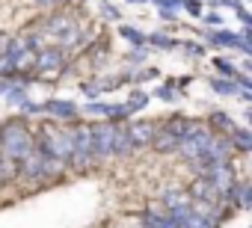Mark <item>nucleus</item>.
I'll return each mask as SVG.
<instances>
[{"instance_id":"nucleus-1","label":"nucleus","mask_w":252,"mask_h":228,"mask_svg":"<svg viewBox=\"0 0 252 228\" xmlns=\"http://www.w3.org/2000/svg\"><path fill=\"white\" fill-rule=\"evenodd\" d=\"M0 148H3V160L24 163V157L33 151V140H30V134L21 122H9L0 131Z\"/></svg>"},{"instance_id":"nucleus-2","label":"nucleus","mask_w":252,"mask_h":228,"mask_svg":"<svg viewBox=\"0 0 252 228\" xmlns=\"http://www.w3.org/2000/svg\"><path fill=\"white\" fill-rule=\"evenodd\" d=\"M39 148L48 151L51 157H57L60 163H65V160L74 157V134H68L63 128H54V125H42V131H39Z\"/></svg>"},{"instance_id":"nucleus-3","label":"nucleus","mask_w":252,"mask_h":228,"mask_svg":"<svg viewBox=\"0 0 252 228\" xmlns=\"http://www.w3.org/2000/svg\"><path fill=\"white\" fill-rule=\"evenodd\" d=\"M63 169V163L57 160V157H51L48 151H42V148H33L27 157H24V163H21V172L30 178V181H42V178H54L57 172Z\"/></svg>"},{"instance_id":"nucleus-4","label":"nucleus","mask_w":252,"mask_h":228,"mask_svg":"<svg viewBox=\"0 0 252 228\" xmlns=\"http://www.w3.org/2000/svg\"><path fill=\"white\" fill-rule=\"evenodd\" d=\"M214 142H217V137H214V134H211V131H208V128L202 125V128H199L196 134H190L187 140H181V148H178V151H181V154H184V157H187V160L193 163V160L205 157V154H208V151L214 148Z\"/></svg>"},{"instance_id":"nucleus-5","label":"nucleus","mask_w":252,"mask_h":228,"mask_svg":"<svg viewBox=\"0 0 252 228\" xmlns=\"http://www.w3.org/2000/svg\"><path fill=\"white\" fill-rule=\"evenodd\" d=\"M119 134H122V128H116V125H110V122H101V125H95V128H92L95 154H98V157H110V154H116Z\"/></svg>"},{"instance_id":"nucleus-6","label":"nucleus","mask_w":252,"mask_h":228,"mask_svg":"<svg viewBox=\"0 0 252 228\" xmlns=\"http://www.w3.org/2000/svg\"><path fill=\"white\" fill-rule=\"evenodd\" d=\"M92 157H98L95 154V140H92V128H77L74 131V166L77 169H83V166H89L92 163Z\"/></svg>"},{"instance_id":"nucleus-7","label":"nucleus","mask_w":252,"mask_h":228,"mask_svg":"<svg viewBox=\"0 0 252 228\" xmlns=\"http://www.w3.org/2000/svg\"><path fill=\"white\" fill-rule=\"evenodd\" d=\"M39 74L42 77H57V74H63L65 71V57H63V51L60 48H42L39 51Z\"/></svg>"},{"instance_id":"nucleus-8","label":"nucleus","mask_w":252,"mask_h":228,"mask_svg":"<svg viewBox=\"0 0 252 228\" xmlns=\"http://www.w3.org/2000/svg\"><path fill=\"white\" fill-rule=\"evenodd\" d=\"M190 196L193 199H199V201H211V204H220L228 193L222 190V187H217L211 178H199L193 187H190Z\"/></svg>"},{"instance_id":"nucleus-9","label":"nucleus","mask_w":252,"mask_h":228,"mask_svg":"<svg viewBox=\"0 0 252 228\" xmlns=\"http://www.w3.org/2000/svg\"><path fill=\"white\" fill-rule=\"evenodd\" d=\"M143 225H146V228H181V225L172 219V213H169L166 207H149V210L143 213Z\"/></svg>"},{"instance_id":"nucleus-10","label":"nucleus","mask_w":252,"mask_h":228,"mask_svg":"<svg viewBox=\"0 0 252 228\" xmlns=\"http://www.w3.org/2000/svg\"><path fill=\"white\" fill-rule=\"evenodd\" d=\"M128 137H131L134 148H140V145H152L155 137H158V128H155L152 122H134V125L128 128Z\"/></svg>"},{"instance_id":"nucleus-11","label":"nucleus","mask_w":252,"mask_h":228,"mask_svg":"<svg viewBox=\"0 0 252 228\" xmlns=\"http://www.w3.org/2000/svg\"><path fill=\"white\" fill-rule=\"evenodd\" d=\"M199 128H202L199 122H193V119H184V116H175L172 122H166V131H169V134H175L178 140H187V137H190V134H196Z\"/></svg>"},{"instance_id":"nucleus-12","label":"nucleus","mask_w":252,"mask_h":228,"mask_svg":"<svg viewBox=\"0 0 252 228\" xmlns=\"http://www.w3.org/2000/svg\"><path fill=\"white\" fill-rule=\"evenodd\" d=\"M152 145H155L160 154H169V151H178V148H181V140L163 128V131H158V137H155V142H152Z\"/></svg>"},{"instance_id":"nucleus-13","label":"nucleus","mask_w":252,"mask_h":228,"mask_svg":"<svg viewBox=\"0 0 252 228\" xmlns=\"http://www.w3.org/2000/svg\"><path fill=\"white\" fill-rule=\"evenodd\" d=\"M45 110L51 113L54 119H60V122H63V119H74V116H77V107H74V104H68V101H48V104H45Z\"/></svg>"},{"instance_id":"nucleus-14","label":"nucleus","mask_w":252,"mask_h":228,"mask_svg":"<svg viewBox=\"0 0 252 228\" xmlns=\"http://www.w3.org/2000/svg\"><path fill=\"white\" fill-rule=\"evenodd\" d=\"M228 196H231V201L240 204V207H249V204H252V187H249V184H237V187H231Z\"/></svg>"},{"instance_id":"nucleus-15","label":"nucleus","mask_w":252,"mask_h":228,"mask_svg":"<svg viewBox=\"0 0 252 228\" xmlns=\"http://www.w3.org/2000/svg\"><path fill=\"white\" fill-rule=\"evenodd\" d=\"M211 125H214L217 131H225V134H234V131H237L234 122L225 116V113H214V116H211Z\"/></svg>"},{"instance_id":"nucleus-16","label":"nucleus","mask_w":252,"mask_h":228,"mask_svg":"<svg viewBox=\"0 0 252 228\" xmlns=\"http://www.w3.org/2000/svg\"><path fill=\"white\" fill-rule=\"evenodd\" d=\"M234 148L252 151V134H249V131H234Z\"/></svg>"},{"instance_id":"nucleus-17","label":"nucleus","mask_w":252,"mask_h":228,"mask_svg":"<svg viewBox=\"0 0 252 228\" xmlns=\"http://www.w3.org/2000/svg\"><path fill=\"white\" fill-rule=\"evenodd\" d=\"M0 74H15V57L9 51L0 54Z\"/></svg>"},{"instance_id":"nucleus-18","label":"nucleus","mask_w":252,"mask_h":228,"mask_svg":"<svg viewBox=\"0 0 252 228\" xmlns=\"http://www.w3.org/2000/svg\"><path fill=\"white\" fill-rule=\"evenodd\" d=\"M214 42L217 45H225V48H240L243 42L237 39V36H231V33H214Z\"/></svg>"},{"instance_id":"nucleus-19","label":"nucleus","mask_w":252,"mask_h":228,"mask_svg":"<svg viewBox=\"0 0 252 228\" xmlns=\"http://www.w3.org/2000/svg\"><path fill=\"white\" fill-rule=\"evenodd\" d=\"M214 89H217L220 95H231V92H234V83H228V80H214Z\"/></svg>"},{"instance_id":"nucleus-20","label":"nucleus","mask_w":252,"mask_h":228,"mask_svg":"<svg viewBox=\"0 0 252 228\" xmlns=\"http://www.w3.org/2000/svg\"><path fill=\"white\" fill-rule=\"evenodd\" d=\"M214 68H220L222 74H234V68H231V62H228V59H214Z\"/></svg>"},{"instance_id":"nucleus-21","label":"nucleus","mask_w":252,"mask_h":228,"mask_svg":"<svg viewBox=\"0 0 252 228\" xmlns=\"http://www.w3.org/2000/svg\"><path fill=\"white\" fill-rule=\"evenodd\" d=\"M146 101H149L146 95H134V98L128 101V107H131V110H140V107H146Z\"/></svg>"},{"instance_id":"nucleus-22","label":"nucleus","mask_w":252,"mask_h":228,"mask_svg":"<svg viewBox=\"0 0 252 228\" xmlns=\"http://www.w3.org/2000/svg\"><path fill=\"white\" fill-rule=\"evenodd\" d=\"M122 36H128L131 42H143V36H140L137 30H131V27H125V30H122Z\"/></svg>"},{"instance_id":"nucleus-23","label":"nucleus","mask_w":252,"mask_h":228,"mask_svg":"<svg viewBox=\"0 0 252 228\" xmlns=\"http://www.w3.org/2000/svg\"><path fill=\"white\" fill-rule=\"evenodd\" d=\"M155 45H160V48H175V42L166 39V36H155Z\"/></svg>"},{"instance_id":"nucleus-24","label":"nucleus","mask_w":252,"mask_h":228,"mask_svg":"<svg viewBox=\"0 0 252 228\" xmlns=\"http://www.w3.org/2000/svg\"><path fill=\"white\" fill-rule=\"evenodd\" d=\"M39 6H60V3H65V0H36Z\"/></svg>"},{"instance_id":"nucleus-25","label":"nucleus","mask_w":252,"mask_h":228,"mask_svg":"<svg viewBox=\"0 0 252 228\" xmlns=\"http://www.w3.org/2000/svg\"><path fill=\"white\" fill-rule=\"evenodd\" d=\"M187 9H190V12H193V15H199V12H202V6H199V3H196V0H190V3H187Z\"/></svg>"},{"instance_id":"nucleus-26","label":"nucleus","mask_w":252,"mask_h":228,"mask_svg":"<svg viewBox=\"0 0 252 228\" xmlns=\"http://www.w3.org/2000/svg\"><path fill=\"white\" fill-rule=\"evenodd\" d=\"M158 3H160V6H175L178 0H158Z\"/></svg>"},{"instance_id":"nucleus-27","label":"nucleus","mask_w":252,"mask_h":228,"mask_svg":"<svg viewBox=\"0 0 252 228\" xmlns=\"http://www.w3.org/2000/svg\"><path fill=\"white\" fill-rule=\"evenodd\" d=\"M0 163H3V148H0Z\"/></svg>"},{"instance_id":"nucleus-28","label":"nucleus","mask_w":252,"mask_h":228,"mask_svg":"<svg viewBox=\"0 0 252 228\" xmlns=\"http://www.w3.org/2000/svg\"><path fill=\"white\" fill-rule=\"evenodd\" d=\"M143 228H146V225H143Z\"/></svg>"}]
</instances>
